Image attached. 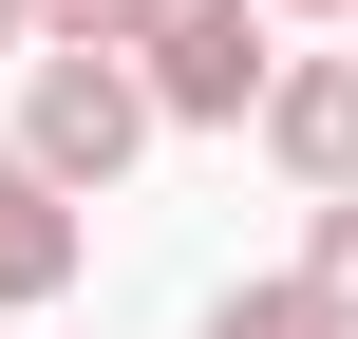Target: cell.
<instances>
[{"mask_svg":"<svg viewBox=\"0 0 358 339\" xmlns=\"http://www.w3.org/2000/svg\"><path fill=\"white\" fill-rule=\"evenodd\" d=\"M132 75H151L170 132H264L283 38H264V0H132Z\"/></svg>","mask_w":358,"mask_h":339,"instance_id":"cell-1","label":"cell"},{"mask_svg":"<svg viewBox=\"0 0 358 339\" xmlns=\"http://www.w3.org/2000/svg\"><path fill=\"white\" fill-rule=\"evenodd\" d=\"M151 132H170V113H151V75H132V57H19V170H38V189H76V208H94Z\"/></svg>","mask_w":358,"mask_h":339,"instance_id":"cell-2","label":"cell"},{"mask_svg":"<svg viewBox=\"0 0 358 339\" xmlns=\"http://www.w3.org/2000/svg\"><path fill=\"white\" fill-rule=\"evenodd\" d=\"M264 170L302 208H358V57H283L264 75Z\"/></svg>","mask_w":358,"mask_h":339,"instance_id":"cell-3","label":"cell"},{"mask_svg":"<svg viewBox=\"0 0 358 339\" xmlns=\"http://www.w3.org/2000/svg\"><path fill=\"white\" fill-rule=\"evenodd\" d=\"M76 245H94V226H76V189H38V170H19V132H0V339H19V321H57Z\"/></svg>","mask_w":358,"mask_h":339,"instance_id":"cell-4","label":"cell"},{"mask_svg":"<svg viewBox=\"0 0 358 339\" xmlns=\"http://www.w3.org/2000/svg\"><path fill=\"white\" fill-rule=\"evenodd\" d=\"M208 339H340V321L302 302V264H264V283H227V302H208Z\"/></svg>","mask_w":358,"mask_h":339,"instance_id":"cell-5","label":"cell"},{"mask_svg":"<svg viewBox=\"0 0 358 339\" xmlns=\"http://www.w3.org/2000/svg\"><path fill=\"white\" fill-rule=\"evenodd\" d=\"M302 302L358 339V208H302Z\"/></svg>","mask_w":358,"mask_h":339,"instance_id":"cell-6","label":"cell"},{"mask_svg":"<svg viewBox=\"0 0 358 339\" xmlns=\"http://www.w3.org/2000/svg\"><path fill=\"white\" fill-rule=\"evenodd\" d=\"M38 57H132V0H38Z\"/></svg>","mask_w":358,"mask_h":339,"instance_id":"cell-7","label":"cell"},{"mask_svg":"<svg viewBox=\"0 0 358 339\" xmlns=\"http://www.w3.org/2000/svg\"><path fill=\"white\" fill-rule=\"evenodd\" d=\"M0 57H38V0H0Z\"/></svg>","mask_w":358,"mask_h":339,"instance_id":"cell-8","label":"cell"},{"mask_svg":"<svg viewBox=\"0 0 358 339\" xmlns=\"http://www.w3.org/2000/svg\"><path fill=\"white\" fill-rule=\"evenodd\" d=\"M264 19H358V0H264Z\"/></svg>","mask_w":358,"mask_h":339,"instance_id":"cell-9","label":"cell"},{"mask_svg":"<svg viewBox=\"0 0 358 339\" xmlns=\"http://www.w3.org/2000/svg\"><path fill=\"white\" fill-rule=\"evenodd\" d=\"M19 339H38V321H19Z\"/></svg>","mask_w":358,"mask_h":339,"instance_id":"cell-10","label":"cell"}]
</instances>
